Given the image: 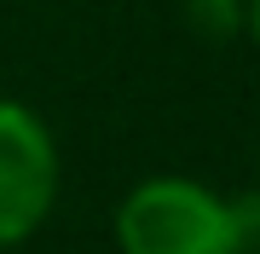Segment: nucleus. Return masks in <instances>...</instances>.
<instances>
[{
  "label": "nucleus",
  "mask_w": 260,
  "mask_h": 254,
  "mask_svg": "<svg viewBox=\"0 0 260 254\" xmlns=\"http://www.w3.org/2000/svg\"><path fill=\"white\" fill-rule=\"evenodd\" d=\"M185 18L203 41H232L243 29V0H185Z\"/></svg>",
  "instance_id": "7ed1b4c3"
},
{
  "label": "nucleus",
  "mask_w": 260,
  "mask_h": 254,
  "mask_svg": "<svg viewBox=\"0 0 260 254\" xmlns=\"http://www.w3.org/2000/svg\"><path fill=\"white\" fill-rule=\"evenodd\" d=\"M58 202V144L29 104L0 98V248L47 226Z\"/></svg>",
  "instance_id": "f03ea898"
},
{
  "label": "nucleus",
  "mask_w": 260,
  "mask_h": 254,
  "mask_svg": "<svg viewBox=\"0 0 260 254\" xmlns=\"http://www.w3.org/2000/svg\"><path fill=\"white\" fill-rule=\"evenodd\" d=\"M243 29H249L254 47H260V0H243Z\"/></svg>",
  "instance_id": "20e7f679"
},
{
  "label": "nucleus",
  "mask_w": 260,
  "mask_h": 254,
  "mask_svg": "<svg viewBox=\"0 0 260 254\" xmlns=\"http://www.w3.org/2000/svg\"><path fill=\"white\" fill-rule=\"evenodd\" d=\"M121 254H249L260 248V197H220L197 179L162 173L116 208Z\"/></svg>",
  "instance_id": "f257e3e1"
}]
</instances>
